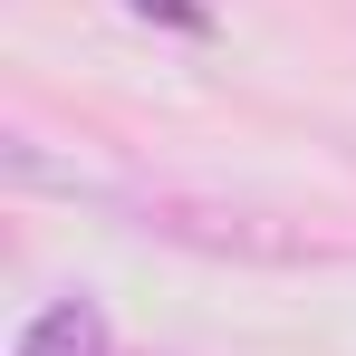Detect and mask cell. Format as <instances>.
Segmentation results:
<instances>
[{
  "mask_svg": "<svg viewBox=\"0 0 356 356\" xmlns=\"http://www.w3.org/2000/svg\"><path fill=\"white\" fill-rule=\"evenodd\" d=\"M145 232L183 241V250H222V260H327V241H308L298 222L241 212V202H193V193H135L125 202Z\"/></svg>",
  "mask_w": 356,
  "mask_h": 356,
  "instance_id": "obj_1",
  "label": "cell"
},
{
  "mask_svg": "<svg viewBox=\"0 0 356 356\" xmlns=\"http://www.w3.org/2000/svg\"><path fill=\"white\" fill-rule=\"evenodd\" d=\"M10 356H106V308L87 289H67V298H49L29 327H19V347Z\"/></svg>",
  "mask_w": 356,
  "mask_h": 356,
  "instance_id": "obj_2",
  "label": "cell"
},
{
  "mask_svg": "<svg viewBox=\"0 0 356 356\" xmlns=\"http://www.w3.org/2000/svg\"><path fill=\"white\" fill-rule=\"evenodd\" d=\"M135 10H145V19H174V29H212L202 0H135Z\"/></svg>",
  "mask_w": 356,
  "mask_h": 356,
  "instance_id": "obj_3",
  "label": "cell"
}]
</instances>
